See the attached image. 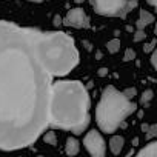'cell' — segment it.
<instances>
[{
  "mask_svg": "<svg viewBox=\"0 0 157 157\" xmlns=\"http://www.w3.org/2000/svg\"><path fill=\"white\" fill-rule=\"evenodd\" d=\"M39 29L0 20V149L33 145L49 125L54 75L45 65Z\"/></svg>",
  "mask_w": 157,
  "mask_h": 157,
  "instance_id": "cell-1",
  "label": "cell"
},
{
  "mask_svg": "<svg viewBox=\"0 0 157 157\" xmlns=\"http://www.w3.org/2000/svg\"><path fill=\"white\" fill-rule=\"evenodd\" d=\"M48 122L54 128L83 134L90 125V94L78 80H57L51 86Z\"/></svg>",
  "mask_w": 157,
  "mask_h": 157,
  "instance_id": "cell-2",
  "label": "cell"
},
{
  "mask_svg": "<svg viewBox=\"0 0 157 157\" xmlns=\"http://www.w3.org/2000/svg\"><path fill=\"white\" fill-rule=\"evenodd\" d=\"M40 52L46 68L54 77L68 75L78 63V51L74 40L62 31L39 33Z\"/></svg>",
  "mask_w": 157,
  "mask_h": 157,
  "instance_id": "cell-3",
  "label": "cell"
},
{
  "mask_svg": "<svg viewBox=\"0 0 157 157\" xmlns=\"http://www.w3.org/2000/svg\"><path fill=\"white\" fill-rule=\"evenodd\" d=\"M136 108L137 105L132 100H128L120 91L109 85L103 90L96 109L97 125L103 132H114Z\"/></svg>",
  "mask_w": 157,
  "mask_h": 157,
  "instance_id": "cell-4",
  "label": "cell"
},
{
  "mask_svg": "<svg viewBox=\"0 0 157 157\" xmlns=\"http://www.w3.org/2000/svg\"><path fill=\"white\" fill-rule=\"evenodd\" d=\"M126 3L128 0H91L94 11L106 17H117V16L123 17Z\"/></svg>",
  "mask_w": 157,
  "mask_h": 157,
  "instance_id": "cell-5",
  "label": "cell"
},
{
  "mask_svg": "<svg viewBox=\"0 0 157 157\" xmlns=\"http://www.w3.org/2000/svg\"><path fill=\"white\" fill-rule=\"evenodd\" d=\"M83 145L85 148L88 149V152L91 155H96V157H103L106 154V145H105V140L102 137V134L96 129H91L86 132L85 136V140H83Z\"/></svg>",
  "mask_w": 157,
  "mask_h": 157,
  "instance_id": "cell-6",
  "label": "cell"
},
{
  "mask_svg": "<svg viewBox=\"0 0 157 157\" xmlns=\"http://www.w3.org/2000/svg\"><path fill=\"white\" fill-rule=\"evenodd\" d=\"M63 25L72 26V28H88L90 26V17L82 8H72L68 11L65 19L62 20Z\"/></svg>",
  "mask_w": 157,
  "mask_h": 157,
  "instance_id": "cell-7",
  "label": "cell"
},
{
  "mask_svg": "<svg viewBox=\"0 0 157 157\" xmlns=\"http://www.w3.org/2000/svg\"><path fill=\"white\" fill-rule=\"evenodd\" d=\"M123 145H125V139L122 136H113L109 139V149L113 154H120L122 149H123Z\"/></svg>",
  "mask_w": 157,
  "mask_h": 157,
  "instance_id": "cell-8",
  "label": "cell"
},
{
  "mask_svg": "<svg viewBox=\"0 0 157 157\" xmlns=\"http://www.w3.org/2000/svg\"><path fill=\"white\" fill-rule=\"evenodd\" d=\"M152 22H154V16L151 13L145 11V10H140V16H139V20H137L136 26H137V29H143L146 25H151Z\"/></svg>",
  "mask_w": 157,
  "mask_h": 157,
  "instance_id": "cell-9",
  "label": "cell"
},
{
  "mask_svg": "<svg viewBox=\"0 0 157 157\" xmlns=\"http://www.w3.org/2000/svg\"><path fill=\"white\" fill-rule=\"evenodd\" d=\"M65 151L68 155H75L80 151V143L75 137H68L66 139V145H65Z\"/></svg>",
  "mask_w": 157,
  "mask_h": 157,
  "instance_id": "cell-10",
  "label": "cell"
},
{
  "mask_svg": "<svg viewBox=\"0 0 157 157\" xmlns=\"http://www.w3.org/2000/svg\"><path fill=\"white\" fill-rule=\"evenodd\" d=\"M139 157H155L157 155V142H149L145 148L137 152Z\"/></svg>",
  "mask_w": 157,
  "mask_h": 157,
  "instance_id": "cell-11",
  "label": "cell"
},
{
  "mask_svg": "<svg viewBox=\"0 0 157 157\" xmlns=\"http://www.w3.org/2000/svg\"><path fill=\"white\" fill-rule=\"evenodd\" d=\"M43 142H45L46 145L56 146V145H57V136H56V132H54V131H48V132H45V136H43Z\"/></svg>",
  "mask_w": 157,
  "mask_h": 157,
  "instance_id": "cell-12",
  "label": "cell"
},
{
  "mask_svg": "<svg viewBox=\"0 0 157 157\" xmlns=\"http://www.w3.org/2000/svg\"><path fill=\"white\" fill-rule=\"evenodd\" d=\"M106 48H108V52L111 54H116L119 49H120V40L119 39H113L106 43Z\"/></svg>",
  "mask_w": 157,
  "mask_h": 157,
  "instance_id": "cell-13",
  "label": "cell"
},
{
  "mask_svg": "<svg viewBox=\"0 0 157 157\" xmlns=\"http://www.w3.org/2000/svg\"><path fill=\"white\" fill-rule=\"evenodd\" d=\"M152 97H154V93H152L151 90H146V91H143L142 96H140V103H142V105H146L148 102L152 100Z\"/></svg>",
  "mask_w": 157,
  "mask_h": 157,
  "instance_id": "cell-14",
  "label": "cell"
},
{
  "mask_svg": "<svg viewBox=\"0 0 157 157\" xmlns=\"http://www.w3.org/2000/svg\"><path fill=\"white\" fill-rule=\"evenodd\" d=\"M134 59H136V51L132 48H126L125 56H123V60L125 62H129V60H134Z\"/></svg>",
  "mask_w": 157,
  "mask_h": 157,
  "instance_id": "cell-15",
  "label": "cell"
},
{
  "mask_svg": "<svg viewBox=\"0 0 157 157\" xmlns=\"http://www.w3.org/2000/svg\"><path fill=\"white\" fill-rule=\"evenodd\" d=\"M122 94H123L128 100H132V99L136 97V94H137V90H136V88H126Z\"/></svg>",
  "mask_w": 157,
  "mask_h": 157,
  "instance_id": "cell-16",
  "label": "cell"
},
{
  "mask_svg": "<svg viewBox=\"0 0 157 157\" xmlns=\"http://www.w3.org/2000/svg\"><path fill=\"white\" fill-rule=\"evenodd\" d=\"M145 37H146V34L143 29H137L134 33V42H142V40H145Z\"/></svg>",
  "mask_w": 157,
  "mask_h": 157,
  "instance_id": "cell-17",
  "label": "cell"
},
{
  "mask_svg": "<svg viewBox=\"0 0 157 157\" xmlns=\"http://www.w3.org/2000/svg\"><path fill=\"white\" fill-rule=\"evenodd\" d=\"M155 131H157V126H155V125H151V126H148V128L145 129V132H148V134H146V137H148V139H149V137H154V136L157 134Z\"/></svg>",
  "mask_w": 157,
  "mask_h": 157,
  "instance_id": "cell-18",
  "label": "cell"
},
{
  "mask_svg": "<svg viewBox=\"0 0 157 157\" xmlns=\"http://www.w3.org/2000/svg\"><path fill=\"white\" fill-rule=\"evenodd\" d=\"M154 48H155V40H152V42L146 43V45L143 46V51H145V52H151Z\"/></svg>",
  "mask_w": 157,
  "mask_h": 157,
  "instance_id": "cell-19",
  "label": "cell"
},
{
  "mask_svg": "<svg viewBox=\"0 0 157 157\" xmlns=\"http://www.w3.org/2000/svg\"><path fill=\"white\" fill-rule=\"evenodd\" d=\"M151 52H152V54H151V63H152V68H155V66H157V51L152 49Z\"/></svg>",
  "mask_w": 157,
  "mask_h": 157,
  "instance_id": "cell-20",
  "label": "cell"
},
{
  "mask_svg": "<svg viewBox=\"0 0 157 157\" xmlns=\"http://www.w3.org/2000/svg\"><path fill=\"white\" fill-rule=\"evenodd\" d=\"M106 74H108V69H106V68H100V69H99V75H100V77H105Z\"/></svg>",
  "mask_w": 157,
  "mask_h": 157,
  "instance_id": "cell-21",
  "label": "cell"
},
{
  "mask_svg": "<svg viewBox=\"0 0 157 157\" xmlns=\"http://www.w3.org/2000/svg\"><path fill=\"white\" fill-rule=\"evenodd\" d=\"M60 23H62V17H60V16H56V17H54V25L59 26Z\"/></svg>",
  "mask_w": 157,
  "mask_h": 157,
  "instance_id": "cell-22",
  "label": "cell"
},
{
  "mask_svg": "<svg viewBox=\"0 0 157 157\" xmlns=\"http://www.w3.org/2000/svg\"><path fill=\"white\" fill-rule=\"evenodd\" d=\"M146 3L151 5V6H155L157 5V0H146Z\"/></svg>",
  "mask_w": 157,
  "mask_h": 157,
  "instance_id": "cell-23",
  "label": "cell"
},
{
  "mask_svg": "<svg viewBox=\"0 0 157 157\" xmlns=\"http://www.w3.org/2000/svg\"><path fill=\"white\" fill-rule=\"evenodd\" d=\"M75 3H82V2H85V0H74Z\"/></svg>",
  "mask_w": 157,
  "mask_h": 157,
  "instance_id": "cell-24",
  "label": "cell"
},
{
  "mask_svg": "<svg viewBox=\"0 0 157 157\" xmlns=\"http://www.w3.org/2000/svg\"><path fill=\"white\" fill-rule=\"evenodd\" d=\"M29 2H36V3H40L42 0H29Z\"/></svg>",
  "mask_w": 157,
  "mask_h": 157,
  "instance_id": "cell-25",
  "label": "cell"
}]
</instances>
